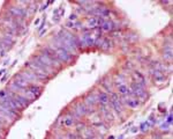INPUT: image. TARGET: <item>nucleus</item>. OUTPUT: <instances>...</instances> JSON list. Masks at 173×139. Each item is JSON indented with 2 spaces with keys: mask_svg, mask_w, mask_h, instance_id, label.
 Listing matches in <instances>:
<instances>
[{
  "mask_svg": "<svg viewBox=\"0 0 173 139\" xmlns=\"http://www.w3.org/2000/svg\"><path fill=\"white\" fill-rule=\"evenodd\" d=\"M135 78L137 79V83H140L141 86L144 87V83H146V78H144V75L140 72H135Z\"/></svg>",
  "mask_w": 173,
  "mask_h": 139,
  "instance_id": "18",
  "label": "nucleus"
},
{
  "mask_svg": "<svg viewBox=\"0 0 173 139\" xmlns=\"http://www.w3.org/2000/svg\"><path fill=\"white\" fill-rule=\"evenodd\" d=\"M20 74L24 78V80H25L28 83H30V82H35V81L39 80V78H38V77L33 72V71H30V70H28V71H23V72H21Z\"/></svg>",
  "mask_w": 173,
  "mask_h": 139,
  "instance_id": "8",
  "label": "nucleus"
},
{
  "mask_svg": "<svg viewBox=\"0 0 173 139\" xmlns=\"http://www.w3.org/2000/svg\"><path fill=\"white\" fill-rule=\"evenodd\" d=\"M130 88H132L130 92H132L135 96H137V97H140V99H146V97H147V92L144 91V87L141 86L140 83H137V82L132 83Z\"/></svg>",
  "mask_w": 173,
  "mask_h": 139,
  "instance_id": "3",
  "label": "nucleus"
},
{
  "mask_svg": "<svg viewBox=\"0 0 173 139\" xmlns=\"http://www.w3.org/2000/svg\"><path fill=\"white\" fill-rule=\"evenodd\" d=\"M7 95H8V93H6V91H1V92H0V100L5 99Z\"/></svg>",
  "mask_w": 173,
  "mask_h": 139,
  "instance_id": "21",
  "label": "nucleus"
},
{
  "mask_svg": "<svg viewBox=\"0 0 173 139\" xmlns=\"http://www.w3.org/2000/svg\"><path fill=\"white\" fill-rule=\"evenodd\" d=\"M111 46H112V43H111L107 38H103L102 44H100V46H99V48H102L103 50H108Z\"/></svg>",
  "mask_w": 173,
  "mask_h": 139,
  "instance_id": "19",
  "label": "nucleus"
},
{
  "mask_svg": "<svg viewBox=\"0 0 173 139\" xmlns=\"http://www.w3.org/2000/svg\"><path fill=\"white\" fill-rule=\"evenodd\" d=\"M9 14L15 19H23L27 15L24 8H22V7H11L9 8Z\"/></svg>",
  "mask_w": 173,
  "mask_h": 139,
  "instance_id": "6",
  "label": "nucleus"
},
{
  "mask_svg": "<svg viewBox=\"0 0 173 139\" xmlns=\"http://www.w3.org/2000/svg\"><path fill=\"white\" fill-rule=\"evenodd\" d=\"M37 58H38V59H39V60H41V62H42L44 65H46V66H49V67H51V68H52V67H55V66H57L58 68L60 67V66L58 65V64H55V63H54V62H53L51 58H49V57H47V56H46L44 52H43V53H41L39 56H37Z\"/></svg>",
  "mask_w": 173,
  "mask_h": 139,
  "instance_id": "5",
  "label": "nucleus"
},
{
  "mask_svg": "<svg viewBox=\"0 0 173 139\" xmlns=\"http://www.w3.org/2000/svg\"><path fill=\"white\" fill-rule=\"evenodd\" d=\"M27 88L36 97L39 96V94H41V92H42V87H39V86H37V85H29Z\"/></svg>",
  "mask_w": 173,
  "mask_h": 139,
  "instance_id": "13",
  "label": "nucleus"
},
{
  "mask_svg": "<svg viewBox=\"0 0 173 139\" xmlns=\"http://www.w3.org/2000/svg\"><path fill=\"white\" fill-rule=\"evenodd\" d=\"M53 50L55 51L57 56H58V59H59L61 63H69L73 60V56L67 51L65 50L64 48H60V46H52Z\"/></svg>",
  "mask_w": 173,
  "mask_h": 139,
  "instance_id": "1",
  "label": "nucleus"
},
{
  "mask_svg": "<svg viewBox=\"0 0 173 139\" xmlns=\"http://www.w3.org/2000/svg\"><path fill=\"white\" fill-rule=\"evenodd\" d=\"M114 28V23L111 21V20H106L100 27L99 29L102 30V33H108V32H112Z\"/></svg>",
  "mask_w": 173,
  "mask_h": 139,
  "instance_id": "10",
  "label": "nucleus"
},
{
  "mask_svg": "<svg viewBox=\"0 0 173 139\" xmlns=\"http://www.w3.org/2000/svg\"><path fill=\"white\" fill-rule=\"evenodd\" d=\"M75 123V120H74V117L73 116H67V117H65V120H64V124L66 125V126H71V125H73Z\"/></svg>",
  "mask_w": 173,
  "mask_h": 139,
  "instance_id": "20",
  "label": "nucleus"
},
{
  "mask_svg": "<svg viewBox=\"0 0 173 139\" xmlns=\"http://www.w3.org/2000/svg\"><path fill=\"white\" fill-rule=\"evenodd\" d=\"M39 22H41V20H39V19H37V20H36V21H35V24H38V23H39Z\"/></svg>",
  "mask_w": 173,
  "mask_h": 139,
  "instance_id": "24",
  "label": "nucleus"
},
{
  "mask_svg": "<svg viewBox=\"0 0 173 139\" xmlns=\"http://www.w3.org/2000/svg\"><path fill=\"white\" fill-rule=\"evenodd\" d=\"M111 105H112V108H113L115 111H118V113H120V111H121V102H120V99H119L118 94L112 93V92H111Z\"/></svg>",
  "mask_w": 173,
  "mask_h": 139,
  "instance_id": "4",
  "label": "nucleus"
},
{
  "mask_svg": "<svg viewBox=\"0 0 173 139\" xmlns=\"http://www.w3.org/2000/svg\"><path fill=\"white\" fill-rule=\"evenodd\" d=\"M97 99H98V102H99L102 105H106V104L110 102V97H108V95H107L105 92H99Z\"/></svg>",
  "mask_w": 173,
  "mask_h": 139,
  "instance_id": "12",
  "label": "nucleus"
},
{
  "mask_svg": "<svg viewBox=\"0 0 173 139\" xmlns=\"http://www.w3.org/2000/svg\"><path fill=\"white\" fill-rule=\"evenodd\" d=\"M25 66L30 68V71H33V72L39 78V80H46V79H47V75H49V74H47L42 67H39L38 65H36L33 60L27 62V63H25Z\"/></svg>",
  "mask_w": 173,
  "mask_h": 139,
  "instance_id": "2",
  "label": "nucleus"
},
{
  "mask_svg": "<svg viewBox=\"0 0 173 139\" xmlns=\"http://www.w3.org/2000/svg\"><path fill=\"white\" fill-rule=\"evenodd\" d=\"M97 101H98V99H97L95 95L89 94L88 96H86V99H85V104H88V105H94V104H96Z\"/></svg>",
  "mask_w": 173,
  "mask_h": 139,
  "instance_id": "17",
  "label": "nucleus"
},
{
  "mask_svg": "<svg viewBox=\"0 0 173 139\" xmlns=\"http://www.w3.org/2000/svg\"><path fill=\"white\" fill-rule=\"evenodd\" d=\"M152 73H154V78L156 79V81H164L165 80V74L163 72H160L158 70H154Z\"/></svg>",
  "mask_w": 173,
  "mask_h": 139,
  "instance_id": "16",
  "label": "nucleus"
},
{
  "mask_svg": "<svg viewBox=\"0 0 173 139\" xmlns=\"http://www.w3.org/2000/svg\"><path fill=\"white\" fill-rule=\"evenodd\" d=\"M44 53L49 58H51L55 64H58L59 66H61V62L58 59V56H57V53H55V51L53 50V48L52 46H47V48H45L44 49Z\"/></svg>",
  "mask_w": 173,
  "mask_h": 139,
  "instance_id": "7",
  "label": "nucleus"
},
{
  "mask_svg": "<svg viewBox=\"0 0 173 139\" xmlns=\"http://www.w3.org/2000/svg\"><path fill=\"white\" fill-rule=\"evenodd\" d=\"M118 92H119L120 95H122V96H128V95L132 93L126 85H120V86L118 87Z\"/></svg>",
  "mask_w": 173,
  "mask_h": 139,
  "instance_id": "15",
  "label": "nucleus"
},
{
  "mask_svg": "<svg viewBox=\"0 0 173 139\" xmlns=\"http://www.w3.org/2000/svg\"><path fill=\"white\" fill-rule=\"evenodd\" d=\"M59 139H63V138H59Z\"/></svg>",
  "mask_w": 173,
  "mask_h": 139,
  "instance_id": "25",
  "label": "nucleus"
},
{
  "mask_svg": "<svg viewBox=\"0 0 173 139\" xmlns=\"http://www.w3.org/2000/svg\"><path fill=\"white\" fill-rule=\"evenodd\" d=\"M75 110V113L81 117V116H83V115H85V114H88V110H86V107H85V104H83L82 102H80V103H77L76 105H75V108H74Z\"/></svg>",
  "mask_w": 173,
  "mask_h": 139,
  "instance_id": "11",
  "label": "nucleus"
},
{
  "mask_svg": "<svg viewBox=\"0 0 173 139\" xmlns=\"http://www.w3.org/2000/svg\"><path fill=\"white\" fill-rule=\"evenodd\" d=\"M76 20V14H72L69 16V21H75Z\"/></svg>",
  "mask_w": 173,
  "mask_h": 139,
  "instance_id": "22",
  "label": "nucleus"
},
{
  "mask_svg": "<svg viewBox=\"0 0 173 139\" xmlns=\"http://www.w3.org/2000/svg\"><path fill=\"white\" fill-rule=\"evenodd\" d=\"M125 99H127V96H124ZM127 105H129L130 108H137L140 105V100L138 99H127Z\"/></svg>",
  "mask_w": 173,
  "mask_h": 139,
  "instance_id": "14",
  "label": "nucleus"
},
{
  "mask_svg": "<svg viewBox=\"0 0 173 139\" xmlns=\"http://www.w3.org/2000/svg\"><path fill=\"white\" fill-rule=\"evenodd\" d=\"M0 110L3 111V114L7 115L9 118H15V117H17V113H15L14 110L9 109L8 107H6V105H4V104H1V103H0Z\"/></svg>",
  "mask_w": 173,
  "mask_h": 139,
  "instance_id": "9",
  "label": "nucleus"
},
{
  "mask_svg": "<svg viewBox=\"0 0 173 139\" xmlns=\"http://www.w3.org/2000/svg\"><path fill=\"white\" fill-rule=\"evenodd\" d=\"M172 122V115H168V117H167V123H171Z\"/></svg>",
  "mask_w": 173,
  "mask_h": 139,
  "instance_id": "23",
  "label": "nucleus"
}]
</instances>
